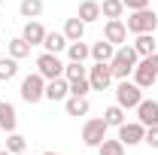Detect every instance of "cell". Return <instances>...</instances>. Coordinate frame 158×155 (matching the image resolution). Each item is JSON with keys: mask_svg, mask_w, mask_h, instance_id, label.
<instances>
[{"mask_svg": "<svg viewBox=\"0 0 158 155\" xmlns=\"http://www.w3.org/2000/svg\"><path fill=\"white\" fill-rule=\"evenodd\" d=\"M137 49L134 46H128V43H122L116 49V55H113V61H110V70H113V79H128L131 73H134V67H137Z\"/></svg>", "mask_w": 158, "mask_h": 155, "instance_id": "cell-1", "label": "cell"}, {"mask_svg": "<svg viewBox=\"0 0 158 155\" xmlns=\"http://www.w3.org/2000/svg\"><path fill=\"white\" fill-rule=\"evenodd\" d=\"M125 27H128V34H155L158 27V15L155 9H137V12H131L128 21H125Z\"/></svg>", "mask_w": 158, "mask_h": 155, "instance_id": "cell-2", "label": "cell"}, {"mask_svg": "<svg viewBox=\"0 0 158 155\" xmlns=\"http://www.w3.org/2000/svg\"><path fill=\"white\" fill-rule=\"evenodd\" d=\"M143 100V88L137 82H128V79H118L116 85V103L122 110H137V103Z\"/></svg>", "mask_w": 158, "mask_h": 155, "instance_id": "cell-3", "label": "cell"}, {"mask_svg": "<svg viewBox=\"0 0 158 155\" xmlns=\"http://www.w3.org/2000/svg\"><path fill=\"white\" fill-rule=\"evenodd\" d=\"M21 100L24 103H40V100H46V79L40 76V73H31V76L21 79Z\"/></svg>", "mask_w": 158, "mask_h": 155, "instance_id": "cell-4", "label": "cell"}, {"mask_svg": "<svg viewBox=\"0 0 158 155\" xmlns=\"http://www.w3.org/2000/svg\"><path fill=\"white\" fill-rule=\"evenodd\" d=\"M106 131H110V125L103 119H85V125H82V143L91 146V149H98L103 143V137H106Z\"/></svg>", "mask_w": 158, "mask_h": 155, "instance_id": "cell-5", "label": "cell"}, {"mask_svg": "<svg viewBox=\"0 0 158 155\" xmlns=\"http://www.w3.org/2000/svg\"><path fill=\"white\" fill-rule=\"evenodd\" d=\"M64 67H67V64H64L58 55H52V52H43V55L37 58V73L46 79V82H49V79L64 76Z\"/></svg>", "mask_w": 158, "mask_h": 155, "instance_id": "cell-6", "label": "cell"}, {"mask_svg": "<svg viewBox=\"0 0 158 155\" xmlns=\"http://www.w3.org/2000/svg\"><path fill=\"white\" fill-rule=\"evenodd\" d=\"M88 82H91V91H106L110 82H113V70H110V64L94 61V67H88Z\"/></svg>", "mask_w": 158, "mask_h": 155, "instance_id": "cell-7", "label": "cell"}, {"mask_svg": "<svg viewBox=\"0 0 158 155\" xmlns=\"http://www.w3.org/2000/svg\"><path fill=\"white\" fill-rule=\"evenodd\" d=\"M131 76H134V82H137V85L143 88V91H146V88H152V85L158 82V73H155V67L149 64V58H140Z\"/></svg>", "mask_w": 158, "mask_h": 155, "instance_id": "cell-8", "label": "cell"}, {"mask_svg": "<svg viewBox=\"0 0 158 155\" xmlns=\"http://www.w3.org/2000/svg\"><path fill=\"white\" fill-rule=\"evenodd\" d=\"M143 137H146V125H140V122H125V125H118V140H122L125 146H140Z\"/></svg>", "mask_w": 158, "mask_h": 155, "instance_id": "cell-9", "label": "cell"}, {"mask_svg": "<svg viewBox=\"0 0 158 155\" xmlns=\"http://www.w3.org/2000/svg\"><path fill=\"white\" fill-rule=\"evenodd\" d=\"M103 40L113 43V46L118 49V46L128 40V27H125V21H122V19H106V24H103Z\"/></svg>", "mask_w": 158, "mask_h": 155, "instance_id": "cell-10", "label": "cell"}, {"mask_svg": "<svg viewBox=\"0 0 158 155\" xmlns=\"http://www.w3.org/2000/svg\"><path fill=\"white\" fill-rule=\"evenodd\" d=\"M70 97V82L64 76L58 79H49L46 82V100H52V103H61V100H67Z\"/></svg>", "mask_w": 158, "mask_h": 155, "instance_id": "cell-11", "label": "cell"}, {"mask_svg": "<svg viewBox=\"0 0 158 155\" xmlns=\"http://www.w3.org/2000/svg\"><path fill=\"white\" fill-rule=\"evenodd\" d=\"M137 122L140 125H146V128H152V125H158V100H140L137 103Z\"/></svg>", "mask_w": 158, "mask_h": 155, "instance_id": "cell-12", "label": "cell"}, {"mask_svg": "<svg viewBox=\"0 0 158 155\" xmlns=\"http://www.w3.org/2000/svg\"><path fill=\"white\" fill-rule=\"evenodd\" d=\"M67 43L70 40L64 37V31H46V40H43V49L46 52H52V55H61V52H67Z\"/></svg>", "mask_w": 158, "mask_h": 155, "instance_id": "cell-13", "label": "cell"}, {"mask_svg": "<svg viewBox=\"0 0 158 155\" xmlns=\"http://www.w3.org/2000/svg\"><path fill=\"white\" fill-rule=\"evenodd\" d=\"M15 125H19V113H15V107L9 103V100H0V131H15Z\"/></svg>", "mask_w": 158, "mask_h": 155, "instance_id": "cell-14", "label": "cell"}, {"mask_svg": "<svg viewBox=\"0 0 158 155\" xmlns=\"http://www.w3.org/2000/svg\"><path fill=\"white\" fill-rule=\"evenodd\" d=\"M21 37L27 40L31 46H43V40H46V27H43L37 19H31V21H24V31H21Z\"/></svg>", "mask_w": 158, "mask_h": 155, "instance_id": "cell-15", "label": "cell"}, {"mask_svg": "<svg viewBox=\"0 0 158 155\" xmlns=\"http://www.w3.org/2000/svg\"><path fill=\"white\" fill-rule=\"evenodd\" d=\"M64 110H67V116H88V110H91V103H88V97L70 94L67 100H64Z\"/></svg>", "mask_w": 158, "mask_h": 155, "instance_id": "cell-16", "label": "cell"}, {"mask_svg": "<svg viewBox=\"0 0 158 155\" xmlns=\"http://www.w3.org/2000/svg\"><path fill=\"white\" fill-rule=\"evenodd\" d=\"M113 55H116V46H113V43H106L103 37L91 46V58L100 61V64H110V61H113Z\"/></svg>", "mask_w": 158, "mask_h": 155, "instance_id": "cell-17", "label": "cell"}, {"mask_svg": "<svg viewBox=\"0 0 158 155\" xmlns=\"http://www.w3.org/2000/svg\"><path fill=\"white\" fill-rule=\"evenodd\" d=\"M79 19L85 21V24L100 21V3L98 0H82V3H79Z\"/></svg>", "mask_w": 158, "mask_h": 155, "instance_id": "cell-18", "label": "cell"}, {"mask_svg": "<svg viewBox=\"0 0 158 155\" xmlns=\"http://www.w3.org/2000/svg\"><path fill=\"white\" fill-rule=\"evenodd\" d=\"M67 58L82 64L85 58H91V46H88L85 40H73V43H67Z\"/></svg>", "mask_w": 158, "mask_h": 155, "instance_id": "cell-19", "label": "cell"}, {"mask_svg": "<svg viewBox=\"0 0 158 155\" xmlns=\"http://www.w3.org/2000/svg\"><path fill=\"white\" fill-rule=\"evenodd\" d=\"M131 46L137 49L140 58H146V55L155 52V34H134V43H131Z\"/></svg>", "mask_w": 158, "mask_h": 155, "instance_id": "cell-20", "label": "cell"}, {"mask_svg": "<svg viewBox=\"0 0 158 155\" xmlns=\"http://www.w3.org/2000/svg\"><path fill=\"white\" fill-rule=\"evenodd\" d=\"M31 49H34V46H31V43H27L24 37H15V40H9V43H6V52H9V55H12L15 61L27 58V55H31Z\"/></svg>", "mask_w": 158, "mask_h": 155, "instance_id": "cell-21", "label": "cell"}, {"mask_svg": "<svg viewBox=\"0 0 158 155\" xmlns=\"http://www.w3.org/2000/svg\"><path fill=\"white\" fill-rule=\"evenodd\" d=\"M85 27H88V24L79 19V15H76V19H67V21H64V37L70 40V43H73V40H82V37H85Z\"/></svg>", "mask_w": 158, "mask_h": 155, "instance_id": "cell-22", "label": "cell"}, {"mask_svg": "<svg viewBox=\"0 0 158 155\" xmlns=\"http://www.w3.org/2000/svg\"><path fill=\"white\" fill-rule=\"evenodd\" d=\"M19 12H21V19H40V12H43V0H21L19 3Z\"/></svg>", "mask_w": 158, "mask_h": 155, "instance_id": "cell-23", "label": "cell"}, {"mask_svg": "<svg viewBox=\"0 0 158 155\" xmlns=\"http://www.w3.org/2000/svg\"><path fill=\"white\" fill-rule=\"evenodd\" d=\"M15 73H19V61L12 58V55L0 58V82H9V79H15Z\"/></svg>", "mask_w": 158, "mask_h": 155, "instance_id": "cell-24", "label": "cell"}, {"mask_svg": "<svg viewBox=\"0 0 158 155\" xmlns=\"http://www.w3.org/2000/svg\"><path fill=\"white\" fill-rule=\"evenodd\" d=\"M103 122H106L110 128H118V125H125V110H122L118 103L106 107V110H103Z\"/></svg>", "mask_w": 158, "mask_h": 155, "instance_id": "cell-25", "label": "cell"}, {"mask_svg": "<svg viewBox=\"0 0 158 155\" xmlns=\"http://www.w3.org/2000/svg\"><path fill=\"white\" fill-rule=\"evenodd\" d=\"M122 12H125V3L122 0H103L100 3V15L103 19H122Z\"/></svg>", "mask_w": 158, "mask_h": 155, "instance_id": "cell-26", "label": "cell"}, {"mask_svg": "<svg viewBox=\"0 0 158 155\" xmlns=\"http://www.w3.org/2000/svg\"><path fill=\"white\" fill-rule=\"evenodd\" d=\"M6 149H9L12 155H21L24 149H27V140H24L19 131H9V134H6Z\"/></svg>", "mask_w": 158, "mask_h": 155, "instance_id": "cell-27", "label": "cell"}, {"mask_svg": "<svg viewBox=\"0 0 158 155\" xmlns=\"http://www.w3.org/2000/svg\"><path fill=\"white\" fill-rule=\"evenodd\" d=\"M125 149H128V146H125L118 137H116V140H106V137H103V143L98 146L100 155H125Z\"/></svg>", "mask_w": 158, "mask_h": 155, "instance_id": "cell-28", "label": "cell"}, {"mask_svg": "<svg viewBox=\"0 0 158 155\" xmlns=\"http://www.w3.org/2000/svg\"><path fill=\"white\" fill-rule=\"evenodd\" d=\"M88 76V67H82L79 61H70L67 67H64V79L67 82H76V79H85Z\"/></svg>", "mask_w": 158, "mask_h": 155, "instance_id": "cell-29", "label": "cell"}, {"mask_svg": "<svg viewBox=\"0 0 158 155\" xmlns=\"http://www.w3.org/2000/svg\"><path fill=\"white\" fill-rule=\"evenodd\" d=\"M88 91H91V82H88V76H85V79H76V82H70V94L85 97Z\"/></svg>", "mask_w": 158, "mask_h": 155, "instance_id": "cell-30", "label": "cell"}, {"mask_svg": "<svg viewBox=\"0 0 158 155\" xmlns=\"http://www.w3.org/2000/svg\"><path fill=\"white\" fill-rule=\"evenodd\" d=\"M143 143H146V146H152V149H158V125L146 128V137H143Z\"/></svg>", "mask_w": 158, "mask_h": 155, "instance_id": "cell-31", "label": "cell"}, {"mask_svg": "<svg viewBox=\"0 0 158 155\" xmlns=\"http://www.w3.org/2000/svg\"><path fill=\"white\" fill-rule=\"evenodd\" d=\"M125 3V9H131V12H137V9H146L149 6V0H122Z\"/></svg>", "mask_w": 158, "mask_h": 155, "instance_id": "cell-32", "label": "cell"}, {"mask_svg": "<svg viewBox=\"0 0 158 155\" xmlns=\"http://www.w3.org/2000/svg\"><path fill=\"white\" fill-rule=\"evenodd\" d=\"M0 155H12V152H9V149H0Z\"/></svg>", "mask_w": 158, "mask_h": 155, "instance_id": "cell-33", "label": "cell"}, {"mask_svg": "<svg viewBox=\"0 0 158 155\" xmlns=\"http://www.w3.org/2000/svg\"><path fill=\"white\" fill-rule=\"evenodd\" d=\"M46 155H58V152H46Z\"/></svg>", "mask_w": 158, "mask_h": 155, "instance_id": "cell-34", "label": "cell"}, {"mask_svg": "<svg viewBox=\"0 0 158 155\" xmlns=\"http://www.w3.org/2000/svg\"><path fill=\"white\" fill-rule=\"evenodd\" d=\"M0 3H3V0H0Z\"/></svg>", "mask_w": 158, "mask_h": 155, "instance_id": "cell-35", "label": "cell"}]
</instances>
